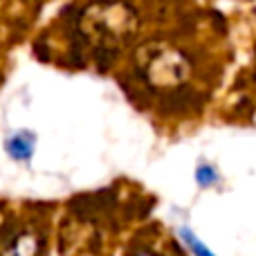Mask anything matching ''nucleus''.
I'll return each mask as SVG.
<instances>
[{
    "label": "nucleus",
    "mask_w": 256,
    "mask_h": 256,
    "mask_svg": "<svg viewBox=\"0 0 256 256\" xmlns=\"http://www.w3.org/2000/svg\"><path fill=\"white\" fill-rule=\"evenodd\" d=\"M180 238L184 240V243H186V248H189L191 252H194V256H216V254H212V252H209V250L204 248V245L200 243L198 238H196V234H194V232H191V230H186V227H182V230H180Z\"/></svg>",
    "instance_id": "2"
},
{
    "label": "nucleus",
    "mask_w": 256,
    "mask_h": 256,
    "mask_svg": "<svg viewBox=\"0 0 256 256\" xmlns=\"http://www.w3.org/2000/svg\"><path fill=\"white\" fill-rule=\"evenodd\" d=\"M7 153L18 162H27L34 153V137L30 132H18L12 140H7Z\"/></svg>",
    "instance_id": "1"
},
{
    "label": "nucleus",
    "mask_w": 256,
    "mask_h": 256,
    "mask_svg": "<svg viewBox=\"0 0 256 256\" xmlns=\"http://www.w3.org/2000/svg\"><path fill=\"white\" fill-rule=\"evenodd\" d=\"M196 178H198V182L202 186H209L212 182H216V171H214L212 166H207V164H202V166L198 168V173H196Z\"/></svg>",
    "instance_id": "3"
}]
</instances>
